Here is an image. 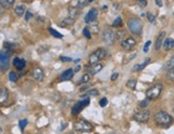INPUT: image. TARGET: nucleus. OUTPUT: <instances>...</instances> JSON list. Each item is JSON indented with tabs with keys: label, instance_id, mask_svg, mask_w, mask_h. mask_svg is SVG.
<instances>
[{
	"label": "nucleus",
	"instance_id": "37",
	"mask_svg": "<svg viewBox=\"0 0 174 134\" xmlns=\"http://www.w3.org/2000/svg\"><path fill=\"white\" fill-rule=\"evenodd\" d=\"M3 46H5V50H13V49L15 48V44H13V43H10V42H5V44H3Z\"/></svg>",
	"mask_w": 174,
	"mask_h": 134
},
{
	"label": "nucleus",
	"instance_id": "48",
	"mask_svg": "<svg viewBox=\"0 0 174 134\" xmlns=\"http://www.w3.org/2000/svg\"><path fill=\"white\" fill-rule=\"evenodd\" d=\"M95 0H88V2H94Z\"/></svg>",
	"mask_w": 174,
	"mask_h": 134
},
{
	"label": "nucleus",
	"instance_id": "27",
	"mask_svg": "<svg viewBox=\"0 0 174 134\" xmlns=\"http://www.w3.org/2000/svg\"><path fill=\"white\" fill-rule=\"evenodd\" d=\"M136 79H129L127 81V86L131 90H134L136 89Z\"/></svg>",
	"mask_w": 174,
	"mask_h": 134
},
{
	"label": "nucleus",
	"instance_id": "5",
	"mask_svg": "<svg viewBox=\"0 0 174 134\" xmlns=\"http://www.w3.org/2000/svg\"><path fill=\"white\" fill-rule=\"evenodd\" d=\"M73 128H74V130L80 132H90L94 129L92 123L85 121V120H79V121H76L74 123V125H73Z\"/></svg>",
	"mask_w": 174,
	"mask_h": 134
},
{
	"label": "nucleus",
	"instance_id": "31",
	"mask_svg": "<svg viewBox=\"0 0 174 134\" xmlns=\"http://www.w3.org/2000/svg\"><path fill=\"white\" fill-rule=\"evenodd\" d=\"M146 16H147V19H148V22H149V23H152V24H155V23H156V17H155V15L152 14L151 12H148Z\"/></svg>",
	"mask_w": 174,
	"mask_h": 134
},
{
	"label": "nucleus",
	"instance_id": "21",
	"mask_svg": "<svg viewBox=\"0 0 174 134\" xmlns=\"http://www.w3.org/2000/svg\"><path fill=\"white\" fill-rule=\"evenodd\" d=\"M163 69L167 70V72L174 69V56H172L170 60H168L167 62H166V64L163 65Z\"/></svg>",
	"mask_w": 174,
	"mask_h": 134
},
{
	"label": "nucleus",
	"instance_id": "13",
	"mask_svg": "<svg viewBox=\"0 0 174 134\" xmlns=\"http://www.w3.org/2000/svg\"><path fill=\"white\" fill-rule=\"evenodd\" d=\"M165 38H166V33L165 31H161L159 34V36L156 39V43H155V49L156 50H160V48L163 46V42H165Z\"/></svg>",
	"mask_w": 174,
	"mask_h": 134
},
{
	"label": "nucleus",
	"instance_id": "39",
	"mask_svg": "<svg viewBox=\"0 0 174 134\" xmlns=\"http://www.w3.org/2000/svg\"><path fill=\"white\" fill-rule=\"evenodd\" d=\"M99 94V92L97 91V90H95V89H92V90H89V91L87 92L86 95L87 96H97Z\"/></svg>",
	"mask_w": 174,
	"mask_h": 134
},
{
	"label": "nucleus",
	"instance_id": "36",
	"mask_svg": "<svg viewBox=\"0 0 174 134\" xmlns=\"http://www.w3.org/2000/svg\"><path fill=\"white\" fill-rule=\"evenodd\" d=\"M167 79L171 80V81H174V69L167 72Z\"/></svg>",
	"mask_w": 174,
	"mask_h": 134
},
{
	"label": "nucleus",
	"instance_id": "32",
	"mask_svg": "<svg viewBox=\"0 0 174 134\" xmlns=\"http://www.w3.org/2000/svg\"><path fill=\"white\" fill-rule=\"evenodd\" d=\"M83 35H84L87 39L92 38V33L89 31V28H88V27H85V28L83 29Z\"/></svg>",
	"mask_w": 174,
	"mask_h": 134
},
{
	"label": "nucleus",
	"instance_id": "43",
	"mask_svg": "<svg viewBox=\"0 0 174 134\" xmlns=\"http://www.w3.org/2000/svg\"><path fill=\"white\" fill-rule=\"evenodd\" d=\"M60 61H61V62H67V63H68V62H71L72 60H71L70 58H66V56H60Z\"/></svg>",
	"mask_w": 174,
	"mask_h": 134
},
{
	"label": "nucleus",
	"instance_id": "18",
	"mask_svg": "<svg viewBox=\"0 0 174 134\" xmlns=\"http://www.w3.org/2000/svg\"><path fill=\"white\" fill-rule=\"evenodd\" d=\"M74 22H75V19L74 17H66V19H64V21L60 22V24H59V26L60 27H68V26H71L72 24H74Z\"/></svg>",
	"mask_w": 174,
	"mask_h": 134
},
{
	"label": "nucleus",
	"instance_id": "40",
	"mask_svg": "<svg viewBox=\"0 0 174 134\" xmlns=\"http://www.w3.org/2000/svg\"><path fill=\"white\" fill-rule=\"evenodd\" d=\"M136 3H138V5H139L140 8H145L146 5H147V1H146V0H138Z\"/></svg>",
	"mask_w": 174,
	"mask_h": 134
},
{
	"label": "nucleus",
	"instance_id": "15",
	"mask_svg": "<svg viewBox=\"0 0 174 134\" xmlns=\"http://www.w3.org/2000/svg\"><path fill=\"white\" fill-rule=\"evenodd\" d=\"M149 63H151V58H147L145 61H144L143 63H140V64L134 65V66H133V69H132V70H133V72H141V70L144 69V68H145V67L147 66V65L149 64Z\"/></svg>",
	"mask_w": 174,
	"mask_h": 134
},
{
	"label": "nucleus",
	"instance_id": "35",
	"mask_svg": "<svg viewBox=\"0 0 174 134\" xmlns=\"http://www.w3.org/2000/svg\"><path fill=\"white\" fill-rule=\"evenodd\" d=\"M125 35H126L125 30H117V33H116V38H117L118 40H120V39H122L125 37Z\"/></svg>",
	"mask_w": 174,
	"mask_h": 134
},
{
	"label": "nucleus",
	"instance_id": "11",
	"mask_svg": "<svg viewBox=\"0 0 174 134\" xmlns=\"http://www.w3.org/2000/svg\"><path fill=\"white\" fill-rule=\"evenodd\" d=\"M97 17H98V10L92 9L88 11V13L85 16V22H86L87 24H89V23H92V22L96 21Z\"/></svg>",
	"mask_w": 174,
	"mask_h": 134
},
{
	"label": "nucleus",
	"instance_id": "22",
	"mask_svg": "<svg viewBox=\"0 0 174 134\" xmlns=\"http://www.w3.org/2000/svg\"><path fill=\"white\" fill-rule=\"evenodd\" d=\"M15 0H0V5H1V9H9L12 5H14Z\"/></svg>",
	"mask_w": 174,
	"mask_h": 134
},
{
	"label": "nucleus",
	"instance_id": "14",
	"mask_svg": "<svg viewBox=\"0 0 174 134\" xmlns=\"http://www.w3.org/2000/svg\"><path fill=\"white\" fill-rule=\"evenodd\" d=\"M32 77L37 81H42L43 78H44V72H43V70L41 68L37 67V68H35L32 70Z\"/></svg>",
	"mask_w": 174,
	"mask_h": 134
},
{
	"label": "nucleus",
	"instance_id": "25",
	"mask_svg": "<svg viewBox=\"0 0 174 134\" xmlns=\"http://www.w3.org/2000/svg\"><path fill=\"white\" fill-rule=\"evenodd\" d=\"M49 33L52 34V36L53 37H55V38H59V39H61L62 38V35H61L60 33H58L57 30H55V29H53V28H49Z\"/></svg>",
	"mask_w": 174,
	"mask_h": 134
},
{
	"label": "nucleus",
	"instance_id": "28",
	"mask_svg": "<svg viewBox=\"0 0 174 134\" xmlns=\"http://www.w3.org/2000/svg\"><path fill=\"white\" fill-rule=\"evenodd\" d=\"M90 79V74H85L82 76V78H81L80 80V83H86V82H88Z\"/></svg>",
	"mask_w": 174,
	"mask_h": 134
},
{
	"label": "nucleus",
	"instance_id": "46",
	"mask_svg": "<svg viewBox=\"0 0 174 134\" xmlns=\"http://www.w3.org/2000/svg\"><path fill=\"white\" fill-rule=\"evenodd\" d=\"M80 69H81V67H80V66H76V67H75V69H74V72H78Z\"/></svg>",
	"mask_w": 174,
	"mask_h": 134
},
{
	"label": "nucleus",
	"instance_id": "16",
	"mask_svg": "<svg viewBox=\"0 0 174 134\" xmlns=\"http://www.w3.org/2000/svg\"><path fill=\"white\" fill-rule=\"evenodd\" d=\"M73 74H74L73 69L69 68V69H67L66 72H64L62 74L60 75V80H61V81H65V80H70L71 78L73 77Z\"/></svg>",
	"mask_w": 174,
	"mask_h": 134
},
{
	"label": "nucleus",
	"instance_id": "26",
	"mask_svg": "<svg viewBox=\"0 0 174 134\" xmlns=\"http://www.w3.org/2000/svg\"><path fill=\"white\" fill-rule=\"evenodd\" d=\"M87 3H88L87 0H78V1H76V7H78L79 9H83V8L86 7Z\"/></svg>",
	"mask_w": 174,
	"mask_h": 134
},
{
	"label": "nucleus",
	"instance_id": "17",
	"mask_svg": "<svg viewBox=\"0 0 174 134\" xmlns=\"http://www.w3.org/2000/svg\"><path fill=\"white\" fill-rule=\"evenodd\" d=\"M102 65L101 64H95V65H92V67H89V68H87V70H88V72H89L90 75H96L98 74L100 70L102 69Z\"/></svg>",
	"mask_w": 174,
	"mask_h": 134
},
{
	"label": "nucleus",
	"instance_id": "12",
	"mask_svg": "<svg viewBox=\"0 0 174 134\" xmlns=\"http://www.w3.org/2000/svg\"><path fill=\"white\" fill-rule=\"evenodd\" d=\"M13 66L16 68L17 70H23L26 66V61L24 60V58H15L14 61H13Z\"/></svg>",
	"mask_w": 174,
	"mask_h": 134
},
{
	"label": "nucleus",
	"instance_id": "2",
	"mask_svg": "<svg viewBox=\"0 0 174 134\" xmlns=\"http://www.w3.org/2000/svg\"><path fill=\"white\" fill-rule=\"evenodd\" d=\"M128 28L133 35H138L140 36L142 34V29H143V23L140 19L138 17H131L128 19Z\"/></svg>",
	"mask_w": 174,
	"mask_h": 134
},
{
	"label": "nucleus",
	"instance_id": "10",
	"mask_svg": "<svg viewBox=\"0 0 174 134\" xmlns=\"http://www.w3.org/2000/svg\"><path fill=\"white\" fill-rule=\"evenodd\" d=\"M9 61H10V55L7 51H2L0 53V67H1V70L5 72L8 69L9 67Z\"/></svg>",
	"mask_w": 174,
	"mask_h": 134
},
{
	"label": "nucleus",
	"instance_id": "3",
	"mask_svg": "<svg viewBox=\"0 0 174 134\" xmlns=\"http://www.w3.org/2000/svg\"><path fill=\"white\" fill-rule=\"evenodd\" d=\"M161 92H162V84L157 83L146 91V97L149 98L151 100H157L160 96V94H161Z\"/></svg>",
	"mask_w": 174,
	"mask_h": 134
},
{
	"label": "nucleus",
	"instance_id": "30",
	"mask_svg": "<svg viewBox=\"0 0 174 134\" xmlns=\"http://www.w3.org/2000/svg\"><path fill=\"white\" fill-rule=\"evenodd\" d=\"M149 103H151V100H149V98H147V97H146L145 100H141V103H140V107H142V108L147 107V106L149 105Z\"/></svg>",
	"mask_w": 174,
	"mask_h": 134
},
{
	"label": "nucleus",
	"instance_id": "50",
	"mask_svg": "<svg viewBox=\"0 0 174 134\" xmlns=\"http://www.w3.org/2000/svg\"><path fill=\"white\" fill-rule=\"evenodd\" d=\"M173 113H174V108H173Z\"/></svg>",
	"mask_w": 174,
	"mask_h": 134
},
{
	"label": "nucleus",
	"instance_id": "34",
	"mask_svg": "<svg viewBox=\"0 0 174 134\" xmlns=\"http://www.w3.org/2000/svg\"><path fill=\"white\" fill-rule=\"evenodd\" d=\"M27 123H28V121H27V119H22L19 120L18 125H19V128H21V130H24L25 128H26Z\"/></svg>",
	"mask_w": 174,
	"mask_h": 134
},
{
	"label": "nucleus",
	"instance_id": "9",
	"mask_svg": "<svg viewBox=\"0 0 174 134\" xmlns=\"http://www.w3.org/2000/svg\"><path fill=\"white\" fill-rule=\"evenodd\" d=\"M149 117H151V114H149V111L146 109H143V110H140V111H138V113L134 114L133 118L136 121L138 122H147L148 120H149Z\"/></svg>",
	"mask_w": 174,
	"mask_h": 134
},
{
	"label": "nucleus",
	"instance_id": "19",
	"mask_svg": "<svg viewBox=\"0 0 174 134\" xmlns=\"http://www.w3.org/2000/svg\"><path fill=\"white\" fill-rule=\"evenodd\" d=\"M174 48V39L173 38H167L163 42V49L166 51H170Z\"/></svg>",
	"mask_w": 174,
	"mask_h": 134
},
{
	"label": "nucleus",
	"instance_id": "41",
	"mask_svg": "<svg viewBox=\"0 0 174 134\" xmlns=\"http://www.w3.org/2000/svg\"><path fill=\"white\" fill-rule=\"evenodd\" d=\"M106 104H108V100H106L105 97L101 98V100H100V102H99V105L101 106V107H105Z\"/></svg>",
	"mask_w": 174,
	"mask_h": 134
},
{
	"label": "nucleus",
	"instance_id": "42",
	"mask_svg": "<svg viewBox=\"0 0 174 134\" xmlns=\"http://www.w3.org/2000/svg\"><path fill=\"white\" fill-rule=\"evenodd\" d=\"M32 17V14H31V12H29V11H27L26 14H25V21H29V19Z\"/></svg>",
	"mask_w": 174,
	"mask_h": 134
},
{
	"label": "nucleus",
	"instance_id": "7",
	"mask_svg": "<svg viewBox=\"0 0 174 134\" xmlns=\"http://www.w3.org/2000/svg\"><path fill=\"white\" fill-rule=\"evenodd\" d=\"M136 46V41L134 40L132 37H128V38L124 39V40H122V43H120L122 49L124 51H126V52L132 51Z\"/></svg>",
	"mask_w": 174,
	"mask_h": 134
},
{
	"label": "nucleus",
	"instance_id": "6",
	"mask_svg": "<svg viewBox=\"0 0 174 134\" xmlns=\"http://www.w3.org/2000/svg\"><path fill=\"white\" fill-rule=\"evenodd\" d=\"M102 39H103V41L106 44H113L116 39V33H114L112 29H104L102 31Z\"/></svg>",
	"mask_w": 174,
	"mask_h": 134
},
{
	"label": "nucleus",
	"instance_id": "38",
	"mask_svg": "<svg viewBox=\"0 0 174 134\" xmlns=\"http://www.w3.org/2000/svg\"><path fill=\"white\" fill-rule=\"evenodd\" d=\"M151 44H152V41H146V43L144 44V47H143V52L144 53H147L148 52V50H149V47H151Z\"/></svg>",
	"mask_w": 174,
	"mask_h": 134
},
{
	"label": "nucleus",
	"instance_id": "4",
	"mask_svg": "<svg viewBox=\"0 0 174 134\" xmlns=\"http://www.w3.org/2000/svg\"><path fill=\"white\" fill-rule=\"evenodd\" d=\"M105 55H106V52L104 49H98V50L94 51V52L89 55L88 61H89L90 65L98 64L100 61H102L104 58H105Z\"/></svg>",
	"mask_w": 174,
	"mask_h": 134
},
{
	"label": "nucleus",
	"instance_id": "49",
	"mask_svg": "<svg viewBox=\"0 0 174 134\" xmlns=\"http://www.w3.org/2000/svg\"><path fill=\"white\" fill-rule=\"evenodd\" d=\"M108 134H115V133H108Z\"/></svg>",
	"mask_w": 174,
	"mask_h": 134
},
{
	"label": "nucleus",
	"instance_id": "24",
	"mask_svg": "<svg viewBox=\"0 0 174 134\" xmlns=\"http://www.w3.org/2000/svg\"><path fill=\"white\" fill-rule=\"evenodd\" d=\"M14 12H15V14H16V15H18V16H22L24 13L26 12V7H25L24 5H16V7L14 8Z\"/></svg>",
	"mask_w": 174,
	"mask_h": 134
},
{
	"label": "nucleus",
	"instance_id": "45",
	"mask_svg": "<svg viewBox=\"0 0 174 134\" xmlns=\"http://www.w3.org/2000/svg\"><path fill=\"white\" fill-rule=\"evenodd\" d=\"M155 2H156V5H158V7H162V0H155Z\"/></svg>",
	"mask_w": 174,
	"mask_h": 134
},
{
	"label": "nucleus",
	"instance_id": "47",
	"mask_svg": "<svg viewBox=\"0 0 174 134\" xmlns=\"http://www.w3.org/2000/svg\"><path fill=\"white\" fill-rule=\"evenodd\" d=\"M146 15H147V14H145V13H141V16H142V17L146 16Z\"/></svg>",
	"mask_w": 174,
	"mask_h": 134
},
{
	"label": "nucleus",
	"instance_id": "20",
	"mask_svg": "<svg viewBox=\"0 0 174 134\" xmlns=\"http://www.w3.org/2000/svg\"><path fill=\"white\" fill-rule=\"evenodd\" d=\"M136 56V52H127L125 56H124V58H122V65L129 63L130 61L133 60Z\"/></svg>",
	"mask_w": 174,
	"mask_h": 134
},
{
	"label": "nucleus",
	"instance_id": "8",
	"mask_svg": "<svg viewBox=\"0 0 174 134\" xmlns=\"http://www.w3.org/2000/svg\"><path fill=\"white\" fill-rule=\"evenodd\" d=\"M88 104H89V98L88 97L84 98V100H80V102H78L76 104H74V106L72 107V115L73 116L79 115V114L82 111V109H84L86 106H88Z\"/></svg>",
	"mask_w": 174,
	"mask_h": 134
},
{
	"label": "nucleus",
	"instance_id": "23",
	"mask_svg": "<svg viewBox=\"0 0 174 134\" xmlns=\"http://www.w3.org/2000/svg\"><path fill=\"white\" fill-rule=\"evenodd\" d=\"M8 96H9L8 90L5 88H1V90H0V103H5V100H8Z\"/></svg>",
	"mask_w": 174,
	"mask_h": 134
},
{
	"label": "nucleus",
	"instance_id": "33",
	"mask_svg": "<svg viewBox=\"0 0 174 134\" xmlns=\"http://www.w3.org/2000/svg\"><path fill=\"white\" fill-rule=\"evenodd\" d=\"M9 79H10V81L11 82H16L17 81V76H16V74H15L14 72H11L9 74Z\"/></svg>",
	"mask_w": 174,
	"mask_h": 134
},
{
	"label": "nucleus",
	"instance_id": "29",
	"mask_svg": "<svg viewBox=\"0 0 174 134\" xmlns=\"http://www.w3.org/2000/svg\"><path fill=\"white\" fill-rule=\"evenodd\" d=\"M122 25V17L118 16L117 19H115V21L113 22V24H112V26L113 27H120Z\"/></svg>",
	"mask_w": 174,
	"mask_h": 134
},
{
	"label": "nucleus",
	"instance_id": "44",
	"mask_svg": "<svg viewBox=\"0 0 174 134\" xmlns=\"http://www.w3.org/2000/svg\"><path fill=\"white\" fill-rule=\"evenodd\" d=\"M117 78H118V72H114V74L111 76V80H112V81H115Z\"/></svg>",
	"mask_w": 174,
	"mask_h": 134
},
{
	"label": "nucleus",
	"instance_id": "1",
	"mask_svg": "<svg viewBox=\"0 0 174 134\" xmlns=\"http://www.w3.org/2000/svg\"><path fill=\"white\" fill-rule=\"evenodd\" d=\"M154 119H155L156 123L158 125H161V127L168 128L169 125H171L173 123V118L169 115L166 111H158L156 113V115L154 116Z\"/></svg>",
	"mask_w": 174,
	"mask_h": 134
}]
</instances>
